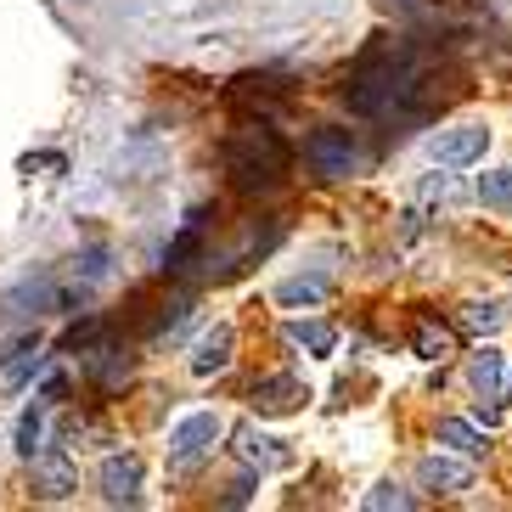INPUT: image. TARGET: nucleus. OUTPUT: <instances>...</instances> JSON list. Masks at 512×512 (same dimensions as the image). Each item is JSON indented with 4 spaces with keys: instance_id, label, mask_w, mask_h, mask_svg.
I'll use <instances>...</instances> for the list:
<instances>
[{
    "instance_id": "nucleus-30",
    "label": "nucleus",
    "mask_w": 512,
    "mask_h": 512,
    "mask_svg": "<svg viewBox=\"0 0 512 512\" xmlns=\"http://www.w3.org/2000/svg\"><path fill=\"white\" fill-rule=\"evenodd\" d=\"M40 394H46V400H62V394H68V377H46V389Z\"/></svg>"
},
{
    "instance_id": "nucleus-9",
    "label": "nucleus",
    "mask_w": 512,
    "mask_h": 512,
    "mask_svg": "<svg viewBox=\"0 0 512 512\" xmlns=\"http://www.w3.org/2000/svg\"><path fill=\"white\" fill-rule=\"evenodd\" d=\"M484 147H490V130L484 124H462V130H439L434 136V164L439 169H467L479 164Z\"/></svg>"
},
{
    "instance_id": "nucleus-12",
    "label": "nucleus",
    "mask_w": 512,
    "mask_h": 512,
    "mask_svg": "<svg viewBox=\"0 0 512 512\" xmlns=\"http://www.w3.org/2000/svg\"><path fill=\"white\" fill-rule=\"evenodd\" d=\"M411 355L417 361H451L456 355V327L439 316H417V327H411Z\"/></svg>"
},
{
    "instance_id": "nucleus-10",
    "label": "nucleus",
    "mask_w": 512,
    "mask_h": 512,
    "mask_svg": "<svg viewBox=\"0 0 512 512\" xmlns=\"http://www.w3.org/2000/svg\"><path fill=\"white\" fill-rule=\"evenodd\" d=\"M79 490V473L62 451H40L34 456V496L40 501H68Z\"/></svg>"
},
{
    "instance_id": "nucleus-27",
    "label": "nucleus",
    "mask_w": 512,
    "mask_h": 512,
    "mask_svg": "<svg viewBox=\"0 0 512 512\" xmlns=\"http://www.w3.org/2000/svg\"><path fill=\"white\" fill-rule=\"evenodd\" d=\"M102 332H107V321H102V316H85V321H74V327L62 332V349H68V355H74V349L96 344V338H102Z\"/></svg>"
},
{
    "instance_id": "nucleus-22",
    "label": "nucleus",
    "mask_w": 512,
    "mask_h": 512,
    "mask_svg": "<svg viewBox=\"0 0 512 512\" xmlns=\"http://www.w3.org/2000/svg\"><path fill=\"white\" fill-rule=\"evenodd\" d=\"M17 456H29V462H34V456H40V439H46V411H40V406H29V411H23V417H17Z\"/></svg>"
},
{
    "instance_id": "nucleus-4",
    "label": "nucleus",
    "mask_w": 512,
    "mask_h": 512,
    "mask_svg": "<svg viewBox=\"0 0 512 512\" xmlns=\"http://www.w3.org/2000/svg\"><path fill=\"white\" fill-rule=\"evenodd\" d=\"M304 164L316 169L321 181H349L361 169V141L338 130V124H321V130L304 136Z\"/></svg>"
},
{
    "instance_id": "nucleus-6",
    "label": "nucleus",
    "mask_w": 512,
    "mask_h": 512,
    "mask_svg": "<svg viewBox=\"0 0 512 512\" xmlns=\"http://www.w3.org/2000/svg\"><path fill=\"white\" fill-rule=\"evenodd\" d=\"M226 434V422L214 417V411H192V417H181L175 428H169V462L181 467H197L203 456L214 451V439Z\"/></svg>"
},
{
    "instance_id": "nucleus-18",
    "label": "nucleus",
    "mask_w": 512,
    "mask_h": 512,
    "mask_svg": "<svg viewBox=\"0 0 512 512\" xmlns=\"http://www.w3.org/2000/svg\"><path fill=\"white\" fill-rule=\"evenodd\" d=\"M417 479L434 490V496H451V490H467V479H473V467L451 462V456H428V462L417 467Z\"/></svg>"
},
{
    "instance_id": "nucleus-17",
    "label": "nucleus",
    "mask_w": 512,
    "mask_h": 512,
    "mask_svg": "<svg viewBox=\"0 0 512 512\" xmlns=\"http://www.w3.org/2000/svg\"><path fill=\"white\" fill-rule=\"evenodd\" d=\"M282 338L293 349H304V355H332L338 349V327L332 321H287Z\"/></svg>"
},
{
    "instance_id": "nucleus-20",
    "label": "nucleus",
    "mask_w": 512,
    "mask_h": 512,
    "mask_svg": "<svg viewBox=\"0 0 512 512\" xmlns=\"http://www.w3.org/2000/svg\"><path fill=\"white\" fill-rule=\"evenodd\" d=\"M327 276H287L282 287H276V304H287V310H299V304H321L327 299Z\"/></svg>"
},
{
    "instance_id": "nucleus-29",
    "label": "nucleus",
    "mask_w": 512,
    "mask_h": 512,
    "mask_svg": "<svg viewBox=\"0 0 512 512\" xmlns=\"http://www.w3.org/2000/svg\"><path fill=\"white\" fill-rule=\"evenodd\" d=\"M248 496H254V479H237V484L226 490V496H220V507H242Z\"/></svg>"
},
{
    "instance_id": "nucleus-14",
    "label": "nucleus",
    "mask_w": 512,
    "mask_h": 512,
    "mask_svg": "<svg viewBox=\"0 0 512 512\" xmlns=\"http://www.w3.org/2000/svg\"><path fill=\"white\" fill-rule=\"evenodd\" d=\"M467 383H473V394L479 400H501V389H507V355L501 349H473V361H467Z\"/></svg>"
},
{
    "instance_id": "nucleus-1",
    "label": "nucleus",
    "mask_w": 512,
    "mask_h": 512,
    "mask_svg": "<svg viewBox=\"0 0 512 512\" xmlns=\"http://www.w3.org/2000/svg\"><path fill=\"white\" fill-rule=\"evenodd\" d=\"M451 96L456 91L434 85V57L417 51L411 40H389V34H377L361 51L344 85L349 113H361V119H428Z\"/></svg>"
},
{
    "instance_id": "nucleus-8",
    "label": "nucleus",
    "mask_w": 512,
    "mask_h": 512,
    "mask_svg": "<svg viewBox=\"0 0 512 512\" xmlns=\"http://www.w3.org/2000/svg\"><path fill=\"white\" fill-rule=\"evenodd\" d=\"M96 490L107 507H136L141 501V456L136 451H113L96 467Z\"/></svg>"
},
{
    "instance_id": "nucleus-25",
    "label": "nucleus",
    "mask_w": 512,
    "mask_h": 512,
    "mask_svg": "<svg viewBox=\"0 0 512 512\" xmlns=\"http://www.w3.org/2000/svg\"><path fill=\"white\" fill-rule=\"evenodd\" d=\"M501 321H507V316H501V304H467V310H462V327L479 332V338H490Z\"/></svg>"
},
{
    "instance_id": "nucleus-19",
    "label": "nucleus",
    "mask_w": 512,
    "mask_h": 512,
    "mask_svg": "<svg viewBox=\"0 0 512 512\" xmlns=\"http://www.w3.org/2000/svg\"><path fill=\"white\" fill-rule=\"evenodd\" d=\"M439 445H451V451H462L467 462H479V456H490V439L473 428V422H462V417H445L439 422Z\"/></svg>"
},
{
    "instance_id": "nucleus-7",
    "label": "nucleus",
    "mask_w": 512,
    "mask_h": 512,
    "mask_svg": "<svg viewBox=\"0 0 512 512\" xmlns=\"http://www.w3.org/2000/svg\"><path fill=\"white\" fill-rule=\"evenodd\" d=\"M304 400H310V389H304V377L293 372H265L248 383V406L259 411V417H293V411H304Z\"/></svg>"
},
{
    "instance_id": "nucleus-16",
    "label": "nucleus",
    "mask_w": 512,
    "mask_h": 512,
    "mask_svg": "<svg viewBox=\"0 0 512 512\" xmlns=\"http://www.w3.org/2000/svg\"><path fill=\"white\" fill-rule=\"evenodd\" d=\"M231 439H237V456H242V462H248V467H259V473H265V467H287V451H282V439L259 434L254 422H242V428H237V434H231Z\"/></svg>"
},
{
    "instance_id": "nucleus-15",
    "label": "nucleus",
    "mask_w": 512,
    "mask_h": 512,
    "mask_svg": "<svg viewBox=\"0 0 512 512\" xmlns=\"http://www.w3.org/2000/svg\"><path fill=\"white\" fill-rule=\"evenodd\" d=\"M287 96H293V85L282 74H237L231 79V102H242V107H271V102H287Z\"/></svg>"
},
{
    "instance_id": "nucleus-3",
    "label": "nucleus",
    "mask_w": 512,
    "mask_h": 512,
    "mask_svg": "<svg viewBox=\"0 0 512 512\" xmlns=\"http://www.w3.org/2000/svg\"><path fill=\"white\" fill-rule=\"evenodd\" d=\"M85 293H91V282H57L51 271H34L6 287L0 310H6V321L23 327V321H40V316H74L79 304H85Z\"/></svg>"
},
{
    "instance_id": "nucleus-13",
    "label": "nucleus",
    "mask_w": 512,
    "mask_h": 512,
    "mask_svg": "<svg viewBox=\"0 0 512 512\" xmlns=\"http://www.w3.org/2000/svg\"><path fill=\"white\" fill-rule=\"evenodd\" d=\"M231 349H237V327H231V321H220L214 332H203V338H197V349H192V372H197V377L226 372V366H231Z\"/></svg>"
},
{
    "instance_id": "nucleus-21",
    "label": "nucleus",
    "mask_w": 512,
    "mask_h": 512,
    "mask_svg": "<svg viewBox=\"0 0 512 512\" xmlns=\"http://www.w3.org/2000/svg\"><path fill=\"white\" fill-rule=\"evenodd\" d=\"M479 203L484 209H512V164L479 175Z\"/></svg>"
},
{
    "instance_id": "nucleus-23",
    "label": "nucleus",
    "mask_w": 512,
    "mask_h": 512,
    "mask_svg": "<svg viewBox=\"0 0 512 512\" xmlns=\"http://www.w3.org/2000/svg\"><path fill=\"white\" fill-rule=\"evenodd\" d=\"M40 366H46V355H40V344L29 338V344L17 349L12 361H6V389H23V383H29V377L40 372Z\"/></svg>"
},
{
    "instance_id": "nucleus-31",
    "label": "nucleus",
    "mask_w": 512,
    "mask_h": 512,
    "mask_svg": "<svg viewBox=\"0 0 512 512\" xmlns=\"http://www.w3.org/2000/svg\"><path fill=\"white\" fill-rule=\"evenodd\" d=\"M389 6H406V12H417V6H422V0H389Z\"/></svg>"
},
{
    "instance_id": "nucleus-24",
    "label": "nucleus",
    "mask_w": 512,
    "mask_h": 512,
    "mask_svg": "<svg viewBox=\"0 0 512 512\" xmlns=\"http://www.w3.org/2000/svg\"><path fill=\"white\" fill-rule=\"evenodd\" d=\"M186 310H192V293H175V299H164V304H158V310H152L147 332H152V338H158V332L181 327V321H186Z\"/></svg>"
},
{
    "instance_id": "nucleus-2",
    "label": "nucleus",
    "mask_w": 512,
    "mask_h": 512,
    "mask_svg": "<svg viewBox=\"0 0 512 512\" xmlns=\"http://www.w3.org/2000/svg\"><path fill=\"white\" fill-rule=\"evenodd\" d=\"M220 164H226L231 186L242 197H259V192H276L287 181V164L293 152L287 141L271 130V119H242L226 141H220Z\"/></svg>"
},
{
    "instance_id": "nucleus-28",
    "label": "nucleus",
    "mask_w": 512,
    "mask_h": 512,
    "mask_svg": "<svg viewBox=\"0 0 512 512\" xmlns=\"http://www.w3.org/2000/svg\"><path fill=\"white\" fill-rule=\"evenodd\" d=\"M74 276H79V282H102V276H107V248L79 254V259H74Z\"/></svg>"
},
{
    "instance_id": "nucleus-5",
    "label": "nucleus",
    "mask_w": 512,
    "mask_h": 512,
    "mask_svg": "<svg viewBox=\"0 0 512 512\" xmlns=\"http://www.w3.org/2000/svg\"><path fill=\"white\" fill-rule=\"evenodd\" d=\"M79 366H85V377H91V389H102V394H119L124 383H130V372H136L130 344H119L113 332H102L96 344L79 349Z\"/></svg>"
},
{
    "instance_id": "nucleus-26",
    "label": "nucleus",
    "mask_w": 512,
    "mask_h": 512,
    "mask_svg": "<svg viewBox=\"0 0 512 512\" xmlns=\"http://www.w3.org/2000/svg\"><path fill=\"white\" fill-rule=\"evenodd\" d=\"M406 512V507H417V496L411 490H400V484H377L372 496H366V512Z\"/></svg>"
},
{
    "instance_id": "nucleus-11",
    "label": "nucleus",
    "mask_w": 512,
    "mask_h": 512,
    "mask_svg": "<svg viewBox=\"0 0 512 512\" xmlns=\"http://www.w3.org/2000/svg\"><path fill=\"white\" fill-rule=\"evenodd\" d=\"M203 237H209V209H192V214H186V226H181V237L169 242L164 271L181 276V271H192V259H209V254H203Z\"/></svg>"
}]
</instances>
